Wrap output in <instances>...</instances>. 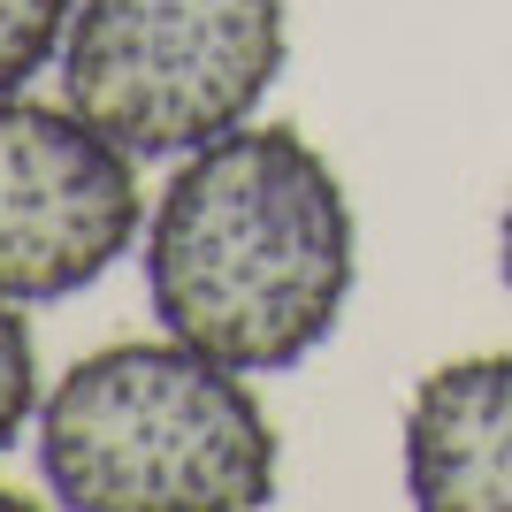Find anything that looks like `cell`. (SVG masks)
<instances>
[{
	"label": "cell",
	"instance_id": "3",
	"mask_svg": "<svg viewBox=\"0 0 512 512\" xmlns=\"http://www.w3.org/2000/svg\"><path fill=\"white\" fill-rule=\"evenodd\" d=\"M283 0H77L62 100L146 161L253 123L283 77Z\"/></svg>",
	"mask_w": 512,
	"mask_h": 512
},
{
	"label": "cell",
	"instance_id": "7",
	"mask_svg": "<svg viewBox=\"0 0 512 512\" xmlns=\"http://www.w3.org/2000/svg\"><path fill=\"white\" fill-rule=\"evenodd\" d=\"M39 421V344L16 299H0V459L23 444V428Z\"/></svg>",
	"mask_w": 512,
	"mask_h": 512
},
{
	"label": "cell",
	"instance_id": "1",
	"mask_svg": "<svg viewBox=\"0 0 512 512\" xmlns=\"http://www.w3.org/2000/svg\"><path fill=\"white\" fill-rule=\"evenodd\" d=\"M360 268L337 169L291 123H237L176 153L146 222V299L161 329L237 375L314 360Z\"/></svg>",
	"mask_w": 512,
	"mask_h": 512
},
{
	"label": "cell",
	"instance_id": "5",
	"mask_svg": "<svg viewBox=\"0 0 512 512\" xmlns=\"http://www.w3.org/2000/svg\"><path fill=\"white\" fill-rule=\"evenodd\" d=\"M406 490L428 512H512V352L421 375L406 406Z\"/></svg>",
	"mask_w": 512,
	"mask_h": 512
},
{
	"label": "cell",
	"instance_id": "6",
	"mask_svg": "<svg viewBox=\"0 0 512 512\" xmlns=\"http://www.w3.org/2000/svg\"><path fill=\"white\" fill-rule=\"evenodd\" d=\"M77 0H0V92H23L69 39Z\"/></svg>",
	"mask_w": 512,
	"mask_h": 512
},
{
	"label": "cell",
	"instance_id": "8",
	"mask_svg": "<svg viewBox=\"0 0 512 512\" xmlns=\"http://www.w3.org/2000/svg\"><path fill=\"white\" fill-rule=\"evenodd\" d=\"M497 268H505V291H512V199H505V222H497Z\"/></svg>",
	"mask_w": 512,
	"mask_h": 512
},
{
	"label": "cell",
	"instance_id": "4",
	"mask_svg": "<svg viewBox=\"0 0 512 512\" xmlns=\"http://www.w3.org/2000/svg\"><path fill=\"white\" fill-rule=\"evenodd\" d=\"M138 214V153L123 138L69 100L0 92V299H77L130 253Z\"/></svg>",
	"mask_w": 512,
	"mask_h": 512
},
{
	"label": "cell",
	"instance_id": "2",
	"mask_svg": "<svg viewBox=\"0 0 512 512\" xmlns=\"http://www.w3.org/2000/svg\"><path fill=\"white\" fill-rule=\"evenodd\" d=\"M39 474L77 512H253L276 497V428L237 367L138 337L39 398Z\"/></svg>",
	"mask_w": 512,
	"mask_h": 512
}]
</instances>
